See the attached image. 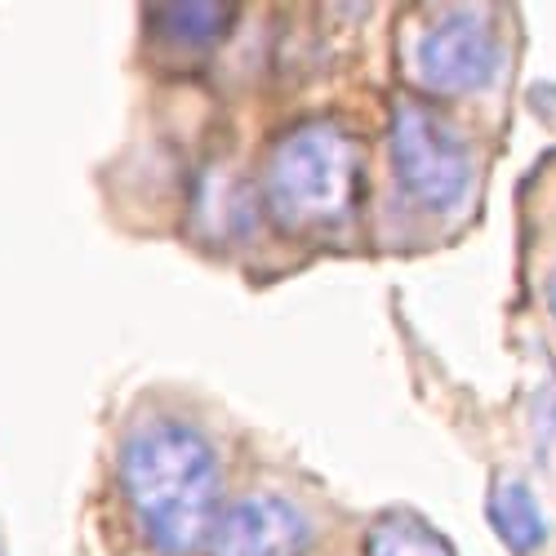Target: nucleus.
<instances>
[{
	"mask_svg": "<svg viewBox=\"0 0 556 556\" xmlns=\"http://www.w3.org/2000/svg\"><path fill=\"white\" fill-rule=\"evenodd\" d=\"M388 143L396 182L414 205L428 214H450L463 205L472 188V152L437 108L419 99H401L392 108Z\"/></svg>",
	"mask_w": 556,
	"mask_h": 556,
	"instance_id": "7ed1b4c3",
	"label": "nucleus"
},
{
	"mask_svg": "<svg viewBox=\"0 0 556 556\" xmlns=\"http://www.w3.org/2000/svg\"><path fill=\"white\" fill-rule=\"evenodd\" d=\"M0 556H5V552H0Z\"/></svg>",
	"mask_w": 556,
	"mask_h": 556,
	"instance_id": "9d476101",
	"label": "nucleus"
},
{
	"mask_svg": "<svg viewBox=\"0 0 556 556\" xmlns=\"http://www.w3.org/2000/svg\"><path fill=\"white\" fill-rule=\"evenodd\" d=\"M409 76L419 89L441 99L472 94V89L490 85L498 72V31L490 27V10L472 5H445L432 10L428 23L409 40Z\"/></svg>",
	"mask_w": 556,
	"mask_h": 556,
	"instance_id": "20e7f679",
	"label": "nucleus"
},
{
	"mask_svg": "<svg viewBox=\"0 0 556 556\" xmlns=\"http://www.w3.org/2000/svg\"><path fill=\"white\" fill-rule=\"evenodd\" d=\"M148 23L156 27L161 40L178 45V50H205V45L227 36V27L237 23V10L218 5V0H188V5L148 10Z\"/></svg>",
	"mask_w": 556,
	"mask_h": 556,
	"instance_id": "423d86ee",
	"label": "nucleus"
},
{
	"mask_svg": "<svg viewBox=\"0 0 556 556\" xmlns=\"http://www.w3.org/2000/svg\"><path fill=\"white\" fill-rule=\"evenodd\" d=\"M369 556H454L450 543L409 513H388L369 526Z\"/></svg>",
	"mask_w": 556,
	"mask_h": 556,
	"instance_id": "6e6552de",
	"label": "nucleus"
},
{
	"mask_svg": "<svg viewBox=\"0 0 556 556\" xmlns=\"http://www.w3.org/2000/svg\"><path fill=\"white\" fill-rule=\"evenodd\" d=\"M543 299L556 316V245H547V254H543Z\"/></svg>",
	"mask_w": 556,
	"mask_h": 556,
	"instance_id": "1a4fd4ad",
	"label": "nucleus"
},
{
	"mask_svg": "<svg viewBox=\"0 0 556 556\" xmlns=\"http://www.w3.org/2000/svg\"><path fill=\"white\" fill-rule=\"evenodd\" d=\"M490 521L498 530V539L513 547L517 556H534L547 539V526H543V513L534 494L521 485V481H494V494H490Z\"/></svg>",
	"mask_w": 556,
	"mask_h": 556,
	"instance_id": "0eeeda50",
	"label": "nucleus"
},
{
	"mask_svg": "<svg viewBox=\"0 0 556 556\" xmlns=\"http://www.w3.org/2000/svg\"><path fill=\"white\" fill-rule=\"evenodd\" d=\"M125 503L161 556H188L218 530V458L182 419L138 424L121 445Z\"/></svg>",
	"mask_w": 556,
	"mask_h": 556,
	"instance_id": "f257e3e1",
	"label": "nucleus"
},
{
	"mask_svg": "<svg viewBox=\"0 0 556 556\" xmlns=\"http://www.w3.org/2000/svg\"><path fill=\"white\" fill-rule=\"evenodd\" d=\"M361 148L334 121H303L276 138L263 165L267 214L290 237L339 231L361 201Z\"/></svg>",
	"mask_w": 556,
	"mask_h": 556,
	"instance_id": "f03ea898",
	"label": "nucleus"
},
{
	"mask_svg": "<svg viewBox=\"0 0 556 556\" xmlns=\"http://www.w3.org/2000/svg\"><path fill=\"white\" fill-rule=\"evenodd\" d=\"M307 547V521L276 494H250L218 517L210 539L214 556H299Z\"/></svg>",
	"mask_w": 556,
	"mask_h": 556,
	"instance_id": "39448f33",
	"label": "nucleus"
}]
</instances>
